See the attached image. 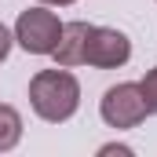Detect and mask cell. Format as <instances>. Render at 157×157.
Masks as SVG:
<instances>
[{
	"mask_svg": "<svg viewBox=\"0 0 157 157\" xmlns=\"http://www.w3.org/2000/svg\"><path fill=\"white\" fill-rule=\"evenodd\" d=\"M29 106L40 121H51V124H62L77 113L80 106V84L73 73L62 70H40L37 77L29 80Z\"/></svg>",
	"mask_w": 157,
	"mask_h": 157,
	"instance_id": "1",
	"label": "cell"
},
{
	"mask_svg": "<svg viewBox=\"0 0 157 157\" xmlns=\"http://www.w3.org/2000/svg\"><path fill=\"white\" fill-rule=\"evenodd\" d=\"M59 37H62V22H59V15L48 11V7H29V11H22L18 22H15V40H18L29 55H51L55 44H59Z\"/></svg>",
	"mask_w": 157,
	"mask_h": 157,
	"instance_id": "2",
	"label": "cell"
},
{
	"mask_svg": "<svg viewBox=\"0 0 157 157\" xmlns=\"http://www.w3.org/2000/svg\"><path fill=\"white\" fill-rule=\"evenodd\" d=\"M99 113L110 128H135L146 121V99L139 91V84H113L102 102H99Z\"/></svg>",
	"mask_w": 157,
	"mask_h": 157,
	"instance_id": "3",
	"label": "cell"
},
{
	"mask_svg": "<svg viewBox=\"0 0 157 157\" xmlns=\"http://www.w3.org/2000/svg\"><path fill=\"white\" fill-rule=\"evenodd\" d=\"M132 59V40L124 37L121 29L110 26H91L88 33V48H84V62L95 70H117Z\"/></svg>",
	"mask_w": 157,
	"mask_h": 157,
	"instance_id": "4",
	"label": "cell"
},
{
	"mask_svg": "<svg viewBox=\"0 0 157 157\" xmlns=\"http://www.w3.org/2000/svg\"><path fill=\"white\" fill-rule=\"evenodd\" d=\"M88 33H91V26L88 22H66L62 26V37H59V44H55V62L59 66H80L84 62V48H88Z\"/></svg>",
	"mask_w": 157,
	"mask_h": 157,
	"instance_id": "5",
	"label": "cell"
},
{
	"mask_svg": "<svg viewBox=\"0 0 157 157\" xmlns=\"http://www.w3.org/2000/svg\"><path fill=\"white\" fill-rule=\"evenodd\" d=\"M18 139H22V117H18V110L7 106V102H0V154L15 150Z\"/></svg>",
	"mask_w": 157,
	"mask_h": 157,
	"instance_id": "6",
	"label": "cell"
},
{
	"mask_svg": "<svg viewBox=\"0 0 157 157\" xmlns=\"http://www.w3.org/2000/svg\"><path fill=\"white\" fill-rule=\"evenodd\" d=\"M139 91H143V99H146V113H157V66L146 70V77L139 80Z\"/></svg>",
	"mask_w": 157,
	"mask_h": 157,
	"instance_id": "7",
	"label": "cell"
},
{
	"mask_svg": "<svg viewBox=\"0 0 157 157\" xmlns=\"http://www.w3.org/2000/svg\"><path fill=\"white\" fill-rule=\"evenodd\" d=\"M11 44H15V37H11V33L4 29V22H0V62L7 59V51H11Z\"/></svg>",
	"mask_w": 157,
	"mask_h": 157,
	"instance_id": "8",
	"label": "cell"
},
{
	"mask_svg": "<svg viewBox=\"0 0 157 157\" xmlns=\"http://www.w3.org/2000/svg\"><path fill=\"white\" fill-rule=\"evenodd\" d=\"M99 154H124V157H128V154H132V150H128V146H102Z\"/></svg>",
	"mask_w": 157,
	"mask_h": 157,
	"instance_id": "9",
	"label": "cell"
},
{
	"mask_svg": "<svg viewBox=\"0 0 157 157\" xmlns=\"http://www.w3.org/2000/svg\"><path fill=\"white\" fill-rule=\"evenodd\" d=\"M40 4H59L62 7V4H73V0H40Z\"/></svg>",
	"mask_w": 157,
	"mask_h": 157,
	"instance_id": "10",
	"label": "cell"
}]
</instances>
